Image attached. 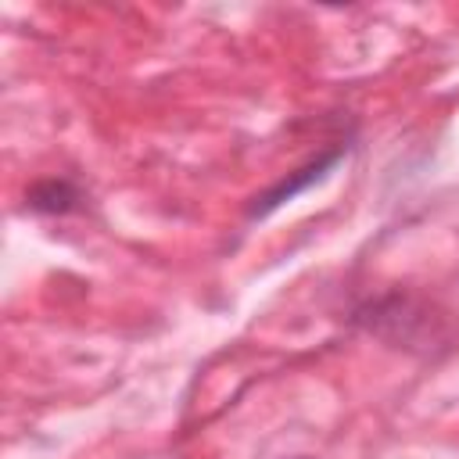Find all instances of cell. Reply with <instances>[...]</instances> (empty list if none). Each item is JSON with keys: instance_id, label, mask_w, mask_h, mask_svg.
<instances>
[{"instance_id": "1", "label": "cell", "mask_w": 459, "mask_h": 459, "mask_svg": "<svg viewBox=\"0 0 459 459\" xmlns=\"http://www.w3.org/2000/svg\"><path fill=\"white\" fill-rule=\"evenodd\" d=\"M348 154V147H330V151H323V154H316L312 161H305L301 169H294V172H287L280 183H273L262 197H255V204L247 208V219H262V215H269L273 208H280L283 201H290V197H298L301 190H308L312 183H319V179H326L337 165H341V158Z\"/></svg>"}, {"instance_id": "3", "label": "cell", "mask_w": 459, "mask_h": 459, "mask_svg": "<svg viewBox=\"0 0 459 459\" xmlns=\"http://www.w3.org/2000/svg\"><path fill=\"white\" fill-rule=\"evenodd\" d=\"M294 459H312V455H294Z\"/></svg>"}, {"instance_id": "2", "label": "cell", "mask_w": 459, "mask_h": 459, "mask_svg": "<svg viewBox=\"0 0 459 459\" xmlns=\"http://www.w3.org/2000/svg\"><path fill=\"white\" fill-rule=\"evenodd\" d=\"M25 201H29L32 212H43V215H68V212L79 208L82 194H79V186H75L72 179H39V183L29 186Z\"/></svg>"}]
</instances>
